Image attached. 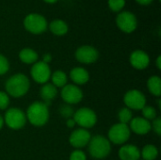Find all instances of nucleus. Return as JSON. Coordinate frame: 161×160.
I'll return each instance as SVG.
<instances>
[{
  "label": "nucleus",
  "mask_w": 161,
  "mask_h": 160,
  "mask_svg": "<svg viewBox=\"0 0 161 160\" xmlns=\"http://www.w3.org/2000/svg\"><path fill=\"white\" fill-rule=\"evenodd\" d=\"M69 160H87L86 155L84 152L80 150H75L70 155V159Z\"/></svg>",
  "instance_id": "29"
},
{
  "label": "nucleus",
  "mask_w": 161,
  "mask_h": 160,
  "mask_svg": "<svg viewBox=\"0 0 161 160\" xmlns=\"http://www.w3.org/2000/svg\"><path fill=\"white\" fill-rule=\"evenodd\" d=\"M24 26L32 34H42L47 29V21L40 14L31 13L25 18Z\"/></svg>",
  "instance_id": "4"
},
{
  "label": "nucleus",
  "mask_w": 161,
  "mask_h": 160,
  "mask_svg": "<svg viewBox=\"0 0 161 160\" xmlns=\"http://www.w3.org/2000/svg\"><path fill=\"white\" fill-rule=\"evenodd\" d=\"M149 91L155 96H160L161 94V79L158 75H153L148 79L147 82Z\"/></svg>",
  "instance_id": "21"
},
{
  "label": "nucleus",
  "mask_w": 161,
  "mask_h": 160,
  "mask_svg": "<svg viewBox=\"0 0 161 160\" xmlns=\"http://www.w3.org/2000/svg\"><path fill=\"white\" fill-rule=\"evenodd\" d=\"M51 60H52V56L50 54H45L42 58V62H44L46 64H48Z\"/></svg>",
  "instance_id": "32"
},
{
  "label": "nucleus",
  "mask_w": 161,
  "mask_h": 160,
  "mask_svg": "<svg viewBox=\"0 0 161 160\" xmlns=\"http://www.w3.org/2000/svg\"><path fill=\"white\" fill-rule=\"evenodd\" d=\"M25 117L31 124L35 126H42L49 119L48 107L43 102H34L28 107Z\"/></svg>",
  "instance_id": "2"
},
{
  "label": "nucleus",
  "mask_w": 161,
  "mask_h": 160,
  "mask_svg": "<svg viewBox=\"0 0 161 160\" xmlns=\"http://www.w3.org/2000/svg\"><path fill=\"white\" fill-rule=\"evenodd\" d=\"M74 121L76 124L86 129L95 125L97 122V116L92 109L82 108L74 113Z\"/></svg>",
  "instance_id": "6"
},
{
  "label": "nucleus",
  "mask_w": 161,
  "mask_h": 160,
  "mask_svg": "<svg viewBox=\"0 0 161 160\" xmlns=\"http://www.w3.org/2000/svg\"><path fill=\"white\" fill-rule=\"evenodd\" d=\"M9 68V63L8 61V59L0 54V75L5 74Z\"/></svg>",
  "instance_id": "28"
},
{
  "label": "nucleus",
  "mask_w": 161,
  "mask_h": 160,
  "mask_svg": "<svg viewBox=\"0 0 161 160\" xmlns=\"http://www.w3.org/2000/svg\"><path fill=\"white\" fill-rule=\"evenodd\" d=\"M130 129L138 135H145L151 131V123L144 118L137 117L130 121Z\"/></svg>",
  "instance_id": "15"
},
{
  "label": "nucleus",
  "mask_w": 161,
  "mask_h": 160,
  "mask_svg": "<svg viewBox=\"0 0 161 160\" xmlns=\"http://www.w3.org/2000/svg\"><path fill=\"white\" fill-rule=\"evenodd\" d=\"M75 124V123L74 119H69V120L67 121V126H68V127H74Z\"/></svg>",
  "instance_id": "34"
},
{
  "label": "nucleus",
  "mask_w": 161,
  "mask_h": 160,
  "mask_svg": "<svg viewBox=\"0 0 161 160\" xmlns=\"http://www.w3.org/2000/svg\"><path fill=\"white\" fill-rule=\"evenodd\" d=\"M19 58L22 62L25 64H32L38 60V54L30 48H24L19 53Z\"/></svg>",
  "instance_id": "20"
},
{
  "label": "nucleus",
  "mask_w": 161,
  "mask_h": 160,
  "mask_svg": "<svg viewBox=\"0 0 161 160\" xmlns=\"http://www.w3.org/2000/svg\"><path fill=\"white\" fill-rule=\"evenodd\" d=\"M9 105V97L7 92L0 91V109L4 110L8 108Z\"/></svg>",
  "instance_id": "27"
},
{
  "label": "nucleus",
  "mask_w": 161,
  "mask_h": 160,
  "mask_svg": "<svg viewBox=\"0 0 161 160\" xmlns=\"http://www.w3.org/2000/svg\"><path fill=\"white\" fill-rule=\"evenodd\" d=\"M30 82L27 76L23 74H16L10 76L6 82V91L8 95L12 97H22L29 90Z\"/></svg>",
  "instance_id": "1"
},
{
  "label": "nucleus",
  "mask_w": 161,
  "mask_h": 160,
  "mask_svg": "<svg viewBox=\"0 0 161 160\" xmlns=\"http://www.w3.org/2000/svg\"><path fill=\"white\" fill-rule=\"evenodd\" d=\"M125 5V0H108V7L112 11H121Z\"/></svg>",
  "instance_id": "26"
},
{
  "label": "nucleus",
  "mask_w": 161,
  "mask_h": 160,
  "mask_svg": "<svg viewBox=\"0 0 161 160\" xmlns=\"http://www.w3.org/2000/svg\"><path fill=\"white\" fill-rule=\"evenodd\" d=\"M49 28L51 32L57 36H63L68 32V25L67 24L59 19L54 20L50 23Z\"/></svg>",
  "instance_id": "19"
},
{
  "label": "nucleus",
  "mask_w": 161,
  "mask_h": 160,
  "mask_svg": "<svg viewBox=\"0 0 161 160\" xmlns=\"http://www.w3.org/2000/svg\"><path fill=\"white\" fill-rule=\"evenodd\" d=\"M118 118L121 124H127L132 120V111L128 108H122L118 113Z\"/></svg>",
  "instance_id": "24"
},
{
  "label": "nucleus",
  "mask_w": 161,
  "mask_h": 160,
  "mask_svg": "<svg viewBox=\"0 0 161 160\" xmlns=\"http://www.w3.org/2000/svg\"><path fill=\"white\" fill-rule=\"evenodd\" d=\"M141 5H149L153 0H136Z\"/></svg>",
  "instance_id": "33"
},
{
  "label": "nucleus",
  "mask_w": 161,
  "mask_h": 160,
  "mask_svg": "<svg viewBox=\"0 0 161 160\" xmlns=\"http://www.w3.org/2000/svg\"><path fill=\"white\" fill-rule=\"evenodd\" d=\"M88 145L91 156L96 159H103L107 157L111 151V144L109 141L101 135H96L93 138H91Z\"/></svg>",
  "instance_id": "3"
},
{
  "label": "nucleus",
  "mask_w": 161,
  "mask_h": 160,
  "mask_svg": "<svg viewBox=\"0 0 161 160\" xmlns=\"http://www.w3.org/2000/svg\"><path fill=\"white\" fill-rule=\"evenodd\" d=\"M70 77L72 81L77 85H84L90 79L88 71L82 67H75L70 72Z\"/></svg>",
  "instance_id": "17"
},
{
  "label": "nucleus",
  "mask_w": 161,
  "mask_h": 160,
  "mask_svg": "<svg viewBox=\"0 0 161 160\" xmlns=\"http://www.w3.org/2000/svg\"><path fill=\"white\" fill-rule=\"evenodd\" d=\"M61 98L70 105L79 103L83 98V92L78 86L74 84H66L60 92Z\"/></svg>",
  "instance_id": "11"
},
{
  "label": "nucleus",
  "mask_w": 161,
  "mask_h": 160,
  "mask_svg": "<svg viewBox=\"0 0 161 160\" xmlns=\"http://www.w3.org/2000/svg\"><path fill=\"white\" fill-rule=\"evenodd\" d=\"M130 63L131 65L138 70H143L148 67L150 63L149 56L142 50H136L130 55Z\"/></svg>",
  "instance_id": "14"
},
{
  "label": "nucleus",
  "mask_w": 161,
  "mask_h": 160,
  "mask_svg": "<svg viewBox=\"0 0 161 160\" xmlns=\"http://www.w3.org/2000/svg\"><path fill=\"white\" fill-rule=\"evenodd\" d=\"M75 58L81 63L91 64V63H94L98 59L99 53L92 46L83 45L75 51Z\"/></svg>",
  "instance_id": "12"
},
{
  "label": "nucleus",
  "mask_w": 161,
  "mask_h": 160,
  "mask_svg": "<svg viewBox=\"0 0 161 160\" xmlns=\"http://www.w3.org/2000/svg\"><path fill=\"white\" fill-rule=\"evenodd\" d=\"M119 157L121 160H139L141 151L135 145H124L119 151Z\"/></svg>",
  "instance_id": "16"
},
{
  "label": "nucleus",
  "mask_w": 161,
  "mask_h": 160,
  "mask_svg": "<svg viewBox=\"0 0 161 160\" xmlns=\"http://www.w3.org/2000/svg\"><path fill=\"white\" fill-rule=\"evenodd\" d=\"M51 77H52V84L56 88L57 87L63 88L67 84V80H68L67 75L62 71H56L51 74Z\"/></svg>",
  "instance_id": "22"
},
{
  "label": "nucleus",
  "mask_w": 161,
  "mask_h": 160,
  "mask_svg": "<svg viewBox=\"0 0 161 160\" xmlns=\"http://www.w3.org/2000/svg\"><path fill=\"white\" fill-rule=\"evenodd\" d=\"M43 1L46 3H49V4H53V3H56L58 0H43Z\"/></svg>",
  "instance_id": "37"
},
{
  "label": "nucleus",
  "mask_w": 161,
  "mask_h": 160,
  "mask_svg": "<svg viewBox=\"0 0 161 160\" xmlns=\"http://www.w3.org/2000/svg\"><path fill=\"white\" fill-rule=\"evenodd\" d=\"M142 110V115H143L144 119H146L147 121L156 119V117H157V110L153 107L145 106Z\"/></svg>",
  "instance_id": "25"
},
{
  "label": "nucleus",
  "mask_w": 161,
  "mask_h": 160,
  "mask_svg": "<svg viewBox=\"0 0 161 160\" xmlns=\"http://www.w3.org/2000/svg\"><path fill=\"white\" fill-rule=\"evenodd\" d=\"M3 125H4V119H3V117L0 115V129L3 127Z\"/></svg>",
  "instance_id": "36"
},
{
  "label": "nucleus",
  "mask_w": 161,
  "mask_h": 160,
  "mask_svg": "<svg viewBox=\"0 0 161 160\" xmlns=\"http://www.w3.org/2000/svg\"><path fill=\"white\" fill-rule=\"evenodd\" d=\"M60 114L63 116V117H71L74 113H73V109L69 107V106H62L60 108Z\"/></svg>",
  "instance_id": "31"
},
{
  "label": "nucleus",
  "mask_w": 161,
  "mask_h": 160,
  "mask_svg": "<svg viewBox=\"0 0 161 160\" xmlns=\"http://www.w3.org/2000/svg\"><path fill=\"white\" fill-rule=\"evenodd\" d=\"M125 104L129 109H142L146 106V98L144 94L138 90L128 91L124 97Z\"/></svg>",
  "instance_id": "8"
},
{
  "label": "nucleus",
  "mask_w": 161,
  "mask_h": 160,
  "mask_svg": "<svg viewBox=\"0 0 161 160\" xmlns=\"http://www.w3.org/2000/svg\"><path fill=\"white\" fill-rule=\"evenodd\" d=\"M161 60V57L159 56V57H158V59H157V66H158V68L160 70L161 69V64H160V61Z\"/></svg>",
  "instance_id": "35"
},
{
  "label": "nucleus",
  "mask_w": 161,
  "mask_h": 160,
  "mask_svg": "<svg viewBox=\"0 0 161 160\" xmlns=\"http://www.w3.org/2000/svg\"><path fill=\"white\" fill-rule=\"evenodd\" d=\"M30 74L37 83L45 84L51 77V70L48 64L42 61H39L35 62L34 65L32 66Z\"/></svg>",
  "instance_id": "10"
},
{
  "label": "nucleus",
  "mask_w": 161,
  "mask_h": 160,
  "mask_svg": "<svg viewBox=\"0 0 161 160\" xmlns=\"http://www.w3.org/2000/svg\"><path fill=\"white\" fill-rule=\"evenodd\" d=\"M26 122V117L24 111H22L19 108H11L7 110L4 118V123L13 130L21 129L25 126Z\"/></svg>",
  "instance_id": "5"
},
{
  "label": "nucleus",
  "mask_w": 161,
  "mask_h": 160,
  "mask_svg": "<svg viewBox=\"0 0 161 160\" xmlns=\"http://www.w3.org/2000/svg\"><path fill=\"white\" fill-rule=\"evenodd\" d=\"M130 137V128L125 124H116L112 125L108 131V141L114 144H124Z\"/></svg>",
  "instance_id": "7"
},
{
  "label": "nucleus",
  "mask_w": 161,
  "mask_h": 160,
  "mask_svg": "<svg viewBox=\"0 0 161 160\" xmlns=\"http://www.w3.org/2000/svg\"><path fill=\"white\" fill-rule=\"evenodd\" d=\"M151 129H153L157 135L160 136L161 135V119L160 118H157L154 119L153 124H151Z\"/></svg>",
  "instance_id": "30"
},
{
  "label": "nucleus",
  "mask_w": 161,
  "mask_h": 160,
  "mask_svg": "<svg viewBox=\"0 0 161 160\" xmlns=\"http://www.w3.org/2000/svg\"><path fill=\"white\" fill-rule=\"evenodd\" d=\"M91 134L87 129L79 128L75 130L69 138L70 144L75 148H83L89 144L91 140Z\"/></svg>",
  "instance_id": "13"
},
{
  "label": "nucleus",
  "mask_w": 161,
  "mask_h": 160,
  "mask_svg": "<svg viewBox=\"0 0 161 160\" xmlns=\"http://www.w3.org/2000/svg\"><path fill=\"white\" fill-rule=\"evenodd\" d=\"M57 88L51 83H45L40 90V95L43 99V101H45L44 104L47 107L50 104V102L57 96Z\"/></svg>",
  "instance_id": "18"
},
{
  "label": "nucleus",
  "mask_w": 161,
  "mask_h": 160,
  "mask_svg": "<svg viewBox=\"0 0 161 160\" xmlns=\"http://www.w3.org/2000/svg\"><path fill=\"white\" fill-rule=\"evenodd\" d=\"M116 24L122 31L125 33H131L137 28L138 21L132 12L124 11L118 14L116 18Z\"/></svg>",
  "instance_id": "9"
},
{
  "label": "nucleus",
  "mask_w": 161,
  "mask_h": 160,
  "mask_svg": "<svg viewBox=\"0 0 161 160\" xmlns=\"http://www.w3.org/2000/svg\"><path fill=\"white\" fill-rule=\"evenodd\" d=\"M141 156L144 160H155L158 156V150L156 146L148 144L143 147L141 152Z\"/></svg>",
  "instance_id": "23"
}]
</instances>
